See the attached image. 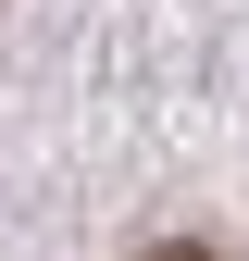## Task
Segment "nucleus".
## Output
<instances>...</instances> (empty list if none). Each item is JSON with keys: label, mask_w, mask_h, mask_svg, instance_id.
<instances>
[{"label": "nucleus", "mask_w": 249, "mask_h": 261, "mask_svg": "<svg viewBox=\"0 0 249 261\" xmlns=\"http://www.w3.org/2000/svg\"><path fill=\"white\" fill-rule=\"evenodd\" d=\"M150 261H225V249H150Z\"/></svg>", "instance_id": "obj_1"}]
</instances>
